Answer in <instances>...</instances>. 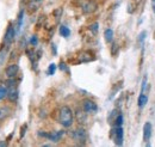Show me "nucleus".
<instances>
[{
    "instance_id": "obj_1",
    "label": "nucleus",
    "mask_w": 155,
    "mask_h": 147,
    "mask_svg": "<svg viewBox=\"0 0 155 147\" xmlns=\"http://www.w3.org/2000/svg\"><path fill=\"white\" fill-rule=\"evenodd\" d=\"M58 121L64 128H68V127L72 126V123H73V112L71 110V108H68V107H62L61 108Z\"/></svg>"
},
{
    "instance_id": "obj_17",
    "label": "nucleus",
    "mask_w": 155,
    "mask_h": 147,
    "mask_svg": "<svg viewBox=\"0 0 155 147\" xmlns=\"http://www.w3.org/2000/svg\"><path fill=\"white\" fill-rule=\"evenodd\" d=\"M23 17H24V11H20L19 17H18V26H17L18 30L21 29V25H23Z\"/></svg>"
},
{
    "instance_id": "obj_7",
    "label": "nucleus",
    "mask_w": 155,
    "mask_h": 147,
    "mask_svg": "<svg viewBox=\"0 0 155 147\" xmlns=\"http://www.w3.org/2000/svg\"><path fill=\"white\" fill-rule=\"evenodd\" d=\"M150 136H152V123L147 122L143 127V140L148 142L150 140Z\"/></svg>"
},
{
    "instance_id": "obj_4",
    "label": "nucleus",
    "mask_w": 155,
    "mask_h": 147,
    "mask_svg": "<svg viewBox=\"0 0 155 147\" xmlns=\"http://www.w3.org/2000/svg\"><path fill=\"white\" fill-rule=\"evenodd\" d=\"M97 110H98V107L93 101L87 99V101L84 102V111L85 112H96Z\"/></svg>"
},
{
    "instance_id": "obj_15",
    "label": "nucleus",
    "mask_w": 155,
    "mask_h": 147,
    "mask_svg": "<svg viewBox=\"0 0 155 147\" xmlns=\"http://www.w3.org/2000/svg\"><path fill=\"white\" fill-rule=\"evenodd\" d=\"M122 125H123V115L119 114V115H117L116 120H115V126L116 127H122Z\"/></svg>"
},
{
    "instance_id": "obj_9",
    "label": "nucleus",
    "mask_w": 155,
    "mask_h": 147,
    "mask_svg": "<svg viewBox=\"0 0 155 147\" xmlns=\"http://www.w3.org/2000/svg\"><path fill=\"white\" fill-rule=\"evenodd\" d=\"M96 10V2L94 1H87L85 5H82V11L85 13H88V12H92Z\"/></svg>"
},
{
    "instance_id": "obj_14",
    "label": "nucleus",
    "mask_w": 155,
    "mask_h": 147,
    "mask_svg": "<svg viewBox=\"0 0 155 147\" xmlns=\"http://www.w3.org/2000/svg\"><path fill=\"white\" fill-rule=\"evenodd\" d=\"M7 94H8V90H7V87H6V86H4V85H1V86H0V101H1V99H4L5 97H7Z\"/></svg>"
},
{
    "instance_id": "obj_23",
    "label": "nucleus",
    "mask_w": 155,
    "mask_h": 147,
    "mask_svg": "<svg viewBox=\"0 0 155 147\" xmlns=\"http://www.w3.org/2000/svg\"><path fill=\"white\" fill-rule=\"evenodd\" d=\"M60 70H61V71H67V66H66V63L61 62V63H60Z\"/></svg>"
},
{
    "instance_id": "obj_13",
    "label": "nucleus",
    "mask_w": 155,
    "mask_h": 147,
    "mask_svg": "<svg viewBox=\"0 0 155 147\" xmlns=\"http://www.w3.org/2000/svg\"><path fill=\"white\" fill-rule=\"evenodd\" d=\"M104 36H105L106 42H112V39H114V30L112 29H106Z\"/></svg>"
},
{
    "instance_id": "obj_25",
    "label": "nucleus",
    "mask_w": 155,
    "mask_h": 147,
    "mask_svg": "<svg viewBox=\"0 0 155 147\" xmlns=\"http://www.w3.org/2000/svg\"><path fill=\"white\" fill-rule=\"evenodd\" d=\"M1 146H7V142H0V147Z\"/></svg>"
},
{
    "instance_id": "obj_18",
    "label": "nucleus",
    "mask_w": 155,
    "mask_h": 147,
    "mask_svg": "<svg viewBox=\"0 0 155 147\" xmlns=\"http://www.w3.org/2000/svg\"><path fill=\"white\" fill-rule=\"evenodd\" d=\"M146 36H147V31H142L140 35H138V42L142 44L143 43V41L146 39Z\"/></svg>"
},
{
    "instance_id": "obj_24",
    "label": "nucleus",
    "mask_w": 155,
    "mask_h": 147,
    "mask_svg": "<svg viewBox=\"0 0 155 147\" xmlns=\"http://www.w3.org/2000/svg\"><path fill=\"white\" fill-rule=\"evenodd\" d=\"M117 49H118V46H117L116 43H114V46H112V54H114V55H116Z\"/></svg>"
},
{
    "instance_id": "obj_11",
    "label": "nucleus",
    "mask_w": 155,
    "mask_h": 147,
    "mask_svg": "<svg viewBox=\"0 0 155 147\" xmlns=\"http://www.w3.org/2000/svg\"><path fill=\"white\" fill-rule=\"evenodd\" d=\"M60 35L62 37H64V38H67V37H69V35H71V30L66 25H61L60 26Z\"/></svg>"
},
{
    "instance_id": "obj_6",
    "label": "nucleus",
    "mask_w": 155,
    "mask_h": 147,
    "mask_svg": "<svg viewBox=\"0 0 155 147\" xmlns=\"http://www.w3.org/2000/svg\"><path fill=\"white\" fill-rule=\"evenodd\" d=\"M73 138H74V140H77V141H81V142L85 141L86 138H87L85 129L79 128V129H77V130H74V133H73Z\"/></svg>"
},
{
    "instance_id": "obj_21",
    "label": "nucleus",
    "mask_w": 155,
    "mask_h": 147,
    "mask_svg": "<svg viewBox=\"0 0 155 147\" xmlns=\"http://www.w3.org/2000/svg\"><path fill=\"white\" fill-rule=\"evenodd\" d=\"M90 29H91V31H92V32H94V34H96V32L98 31V23L92 24V25L90 26Z\"/></svg>"
},
{
    "instance_id": "obj_5",
    "label": "nucleus",
    "mask_w": 155,
    "mask_h": 147,
    "mask_svg": "<svg viewBox=\"0 0 155 147\" xmlns=\"http://www.w3.org/2000/svg\"><path fill=\"white\" fill-rule=\"evenodd\" d=\"M18 71H19L18 65H10V66L5 70V74H6L7 78H15V77L17 75V73H18Z\"/></svg>"
},
{
    "instance_id": "obj_16",
    "label": "nucleus",
    "mask_w": 155,
    "mask_h": 147,
    "mask_svg": "<svg viewBox=\"0 0 155 147\" xmlns=\"http://www.w3.org/2000/svg\"><path fill=\"white\" fill-rule=\"evenodd\" d=\"M55 71H56V65L55 63H50L49 65V68H48V74L49 75H53V74H55Z\"/></svg>"
},
{
    "instance_id": "obj_20",
    "label": "nucleus",
    "mask_w": 155,
    "mask_h": 147,
    "mask_svg": "<svg viewBox=\"0 0 155 147\" xmlns=\"http://www.w3.org/2000/svg\"><path fill=\"white\" fill-rule=\"evenodd\" d=\"M30 43L32 44V46H37V43H38V39H37V36H34L30 38Z\"/></svg>"
},
{
    "instance_id": "obj_3",
    "label": "nucleus",
    "mask_w": 155,
    "mask_h": 147,
    "mask_svg": "<svg viewBox=\"0 0 155 147\" xmlns=\"http://www.w3.org/2000/svg\"><path fill=\"white\" fill-rule=\"evenodd\" d=\"M15 36H16V30H15V28H13L12 25H10V26L7 28V30H6V32H5L4 42H5L6 44H11V43L13 42V39H15Z\"/></svg>"
},
{
    "instance_id": "obj_10",
    "label": "nucleus",
    "mask_w": 155,
    "mask_h": 147,
    "mask_svg": "<svg viewBox=\"0 0 155 147\" xmlns=\"http://www.w3.org/2000/svg\"><path fill=\"white\" fill-rule=\"evenodd\" d=\"M147 102H148V97H147L146 94L141 93V94H140V97H138V101H137L138 107H140V108H143V107L147 104Z\"/></svg>"
},
{
    "instance_id": "obj_22",
    "label": "nucleus",
    "mask_w": 155,
    "mask_h": 147,
    "mask_svg": "<svg viewBox=\"0 0 155 147\" xmlns=\"http://www.w3.org/2000/svg\"><path fill=\"white\" fill-rule=\"evenodd\" d=\"M146 86H147V77H144V78H143V81H142V90H141V93H143V92H144V89H146Z\"/></svg>"
},
{
    "instance_id": "obj_26",
    "label": "nucleus",
    "mask_w": 155,
    "mask_h": 147,
    "mask_svg": "<svg viewBox=\"0 0 155 147\" xmlns=\"http://www.w3.org/2000/svg\"><path fill=\"white\" fill-rule=\"evenodd\" d=\"M153 10H154L155 12V0H153Z\"/></svg>"
},
{
    "instance_id": "obj_8",
    "label": "nucleus",
    "mask_w": 155,
    "mask_h": 147,
    "mask_svg": "<svg viewBox=\"0 0 155 147\" xmlns=\"http://www.w3.org/2000/svg\"><path fill=\"white\" fill-rule=\"evenodd\" d=\"M64 132L63 130H58V132H53L50 134H48V139L51 140L53 142H58L61 140V138L63 136Z\"/></svg>"
},
{
    "instance_id": "obj_19",
    "label": "nucleus",
    "mask_w": 155,
    "mask_h": 147,
    "mask_svg": "<svg viewBox=\"0 0 155 147\" xmlns=\"http://www.w3.org/2000/svg\"><path fill=\"white\" fill-rule=\"evenodd\" d=\"M7 111H10L7 108H1V109H0V120H2V118L8 114Z\"/></svg>"
},
{
    "instance_id": "obj_2",
    "label": "nucleus",
    "mask_w": 155,
    "mask_h": 147,
    "mask_svg": "<svg viewBox=\"0 0 155 147\" xmlns=\"http://www.w3.org/2000/svg\"><path fill=\"white\" fill-rule=\"evenodd\" d=\"M111 138L114 139L117 146H122L123 145V128L116 127L115 129H112L111 130Z\"/></svg>"
},
{
    "instance_id": "obj_12",
    "label": "nucleus",
    "mask_w": 155,
    "mask_h": 147,
    "mask_svg": "<svg viewBox=\"0 0 155 147\" xmlns=\"http://www.w3.org/2000/svg\"><path fill=\"white\" fill-rule=\"evenodd\" d=\"M7 97H8V99L12 101V102L17 101V98H18V91H17L16 89H11V91H8Z\"/></svg>"
}]
</instances>
